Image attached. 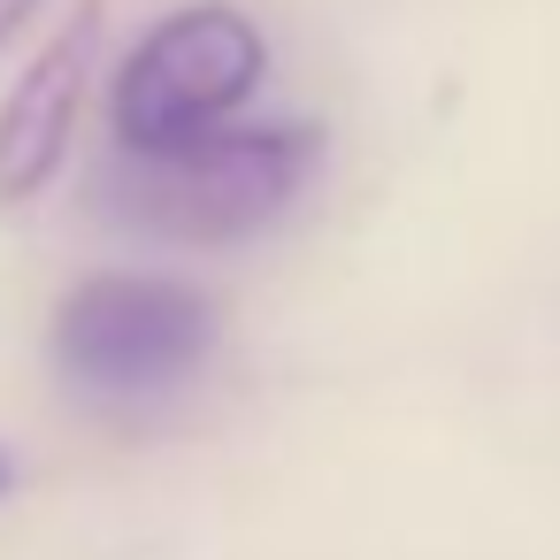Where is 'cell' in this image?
I'll use <instances>...</instances> for the list:
<instances>
[{"instance_id":"1","label":"cell","mask_w":560,"mask_h":560,"mask_svg":"<svg viewBox=\"0 0 560 560\" xmlns=\"http://www.w3.org/2000/svg\"><path fill=\"white\" fill-rule=\"evenodd\" d=\"M315 162H323V131L307 124H223L162 154L116 147V162L101 170V208L147 238L238 246L307 192Z\"/></svg>"},{"instance_id":"2","label":"cell","mask_w":560,"mask_h":560,"mask_svg":"<svg viewBox=\"0 0 560 560\" xmlns=\"http://www.w3.org/2000/svg\"><path fill=\"white\" fill-rule=\"evenodd\" d=\"M223 315L200 284L177 277H85L55 307V369L85 399H162L208 369Z\"/></svg>"},{"instance_id":"3","label":"cell","mask_w":560,"mask_h":560,"mask_svg":"<svg viewBox=\"0 0 560 560\" xmlns=\"http://www.w3.org/2000/svg\"><path fill=\"white\" fill-rule=\"evenodd\" d=\"M261 70H269L261 24L231 0H192L124 55L108 85V131L131 154L185 147L200 131H223L261 93Z\"/></svg>"},{"instance_id":"4","label":"cell","mask_w":560,"mask_h":560,"mask_svg":"<svg viewBox=\"0 0 560 560\" xmlns=\"http://www.w3.org/2000/svg\"><path fill=\"white\" fill-rule=\"evenodd\" d=\"M93 55H101V0H85L9 85V101H0V208H24L62 177Z\"/></svg>"},{"instance_id":"5","label":"cell","mask_w":560,"mask_h":560,"mask_svg":"<svg viewBox=\"0 0 560 560\" xmlns=\"http://www.w3.org/2000/svg\"><path fill=\"white\" fill-rule=\"evenodd\" d=\"M32 9H39V0H0V47H9V39L32 24Z\"/></svg>"},{"instance_id":"6","label":"cell","mask_w":560,"mask_h":560,"mask_svg":"<svg viewBox=\"0 0 560 560\" xmlns=\"http://www.w3.org/2000/svg\"><path fill=\"white\" fill-rule=\"evenodd\" d=\"M16 483V460H9V445H0V491H9Z\"/></svg>"}]
</instances>
